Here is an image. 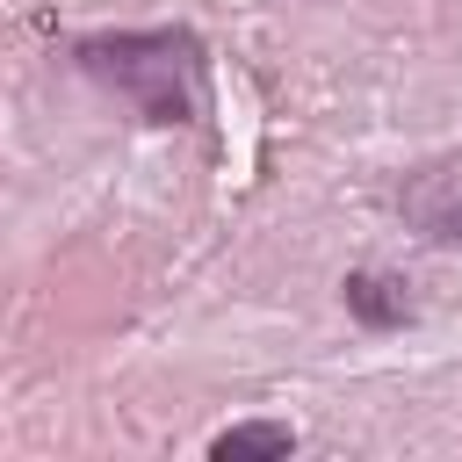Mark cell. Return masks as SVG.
I'll use <instances>...</instances> for the list:
<instances>
[{"instance_id": "6da1fadb", "label": "cell", "mask_w": 462, "mask_h": 462, "mask_svg": "<svg viewBox=\"0 0 462 462\" xmlns=\"http://www.w3.org/2000/svg\"><path fill=\"white\" fill-rule=\"evenodd\" d=\"M79 65L116 87L144 123H195L202 116V43L195 29H116L87 36Z\"/></svg>"}, {"instance_id": "7a4b0ae2", "label": "cell", "mask_w": 462, "mask_h": 462, "mask_svg": "<svg viewBox=\"0 0 462 462\" xmlns=\"http://www.w3.org/2000/svg\"><path fill=\"white\" fill-rule=\"evenodd\" d=\"M404 209H411V224H426V238H462V166L426 173L404 195Z\"/></svg>"}, {"instance_id": "3957f363", "label": "cell", "mask_w": 462, "mask_h": 462, "mask_svg": "<svg viewBox=\"0 0 462 462\" xmlns=\"http://www.w3.org/2000/svg\"><path fill=\"white\" fill-rule=\"evenodd\" d=\"M346 310H354L361 325H375V332H383V325H404V318H411V296H404V282H390V274H368V267H361V274H346Z\"/></svg>"}, {"instance_id": "277c9868", "label": "cell", "mask_w": 462, "mask_h": 462, "mask_svg": "<svg viewBox=\"0 0 462 462\" xmlns=\"http://www.w3.org/2000/svg\"><path fill=\"white\" fill-rule=\"evenodd\" d=\"M209 455H217V462H260V455H296V426H282V419H245V426H224V433L209 440Z\"/></svg>"}]
</instances>
